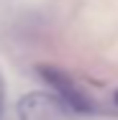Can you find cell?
Masks as SVG:
<instances>
[{
	"label": "cell",
	"instance_id": "obj_3",
	"mask_svg": "<svg viewBox=\"0 0 118 120\" xmlns=\"http://www.w3.org/2000/svg\"><path fill=\"white\" fill-rule=\"evenodd\" d=\"M3 107H5V84L0 79V115H3Z\"/></svg>",
	"mask_w": 118,
	"mask_h": 120
},
{
	"label": "cell",
	"instance_id": "obj_4",
	"mask_svg": "<svg viewBox=\"0 0 118 120\" xmlns=\"http://www.w3.org/2000/svg\"><path fill=\"white\" fill-rule=\"evenodd\" d=\"M113 100H116V105H118V92H116V95H113Z\"/></svg>",
	"mask_w": 118,
	"mask_h": 120
},
{
	"label": "cell",
	"instance_id": "obj_2",
	"mask_svg": "<svg viewBox=\"0 0 118 120\" xmlns=\"http://www.w3.org/2000/svg\"><path fill=\"white\" fill-rule=\"evenodd\" d=\"M36 72H39V77H41L49 87H51V90H54V92H57V95L72 107V112H77V115H87V112H93V102H90L87 95H85V92L69 79V74H67V72L57 69V67H49V64H39Z\"/></svg>",
	"mask_w": 118,
	"mask_h": 120
},
{
	"label": "cell",
	"instance_id": "obj_1",
	"mask_svg": "<svg viewBox=\"0 0 118 120\" xmlns=\"http://www.w3.org/2000/svg\"><path fill=\"white\" fill-rule=\"evenodd\" d=\"M72 107L59 95L28 92L18 100V120H69Z\"/></svg>",
	"mask_w": 118,
	"mask_h": 120
}]
</instances>
